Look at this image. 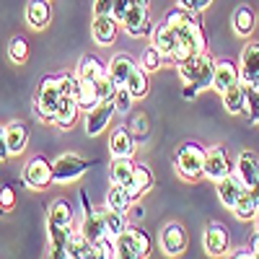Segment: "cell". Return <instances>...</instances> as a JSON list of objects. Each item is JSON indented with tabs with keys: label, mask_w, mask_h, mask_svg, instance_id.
Returning <instances> with one entry per match:
<instances>
[{
	"label": "cell",
	"mask_w": 259,
	"mask_h": 259,
	"mask_svg": "<svg viewBox=\"0 0 259 259\" xmlns=\"http://www.w3.org/2000/svg\"><path fill=\"white\" fill-rule=\"evenodd\" d=\"M55 182L52 177V163L45 156H34L29 158V163L24 166V184L29 189H47Z\"/></svg>",
	"instance_id": "7"
},
{
	"label": "cell",
	"mask_w": 259,
	"mask_h": 259,
	"mask_svg": "<svg viewBox=\"0 0 259 259\" xmlns=\"http://www.w3.org/2000/svg\"><path fill=\"white\" fill-rule=\"evenodd\" d=\"M130 130H133L135 140H145V138H148V119H145V117H135Z\"/></svg>",
	"instance_id": "44"
},
{
	"label": "cell",
	"mask_w": 259,
	"mask_h": 259,
	"mask_svg": "<svg viewBox=\"0 0 259 259\" xmlns=\"http://www.w3.org/2000/svg\"><path fill=\"white\" fill-rule=\"evenodd\" d=\"M254 221H256V231H259V212H256V218H254Z\"/></svg>",
	"instance_id": "49"
},
{
	"label": "cell",
	"mask_w": 259,
	"mask_h": 259,
	"mask_svg": "<svg viewBox=\"0 0 259 259\" xmlns=\"http://www.w3.org/2000/svg\"><path fill=\"white\" fill-rule=\"evenodd\" d=\"M8 57L16 65H24L29 60V41H26V36H13L8 41Z\"/></svg>",
	"instance_id": "34"
},
{
	"label": "cell",
	"mask_w": 259,
	"mask_h": 259,
	"mask_svg": "<svg viewBox=\"0 0 259 259\" xmlns=\"http://www.w3.org/2000/svg\"><path fill=\"white\" fill-rule=\"evenodd\" d=\"M202 244H205V251H207L210 256H223V254L231 251V233H228V228H226L223 223L212 221V223H207V228H205Z\"/></svg>",
	"instance_id": "11"
},
{
	"label": "cell",
	"mask_w": 259,
	"mask_h": 259,
	"mask_svg": "<svg viewBox=\"0 0 259 259\" xmlns=\"http://www.w3.org/2000/svg\"><path fill=\"white\" fill-rule=\"evenodd\" d=\"M150 45L163 55V60H171V55H174V50H177V34H174V29H171L166 21H161V24L153 26V31H150Z\"/></svg>",
	"instance_id": "20"
},
{
	"label": "cell",
	"mask_w": 259,
	"mask_h": 259,
	"mask_svg": "<svg viewBox=\"0 0 259 259\" xmlns=\"http://www.w3.org/2000/svg\"><path fill=\"white\" fill-rule=\"evenodd\" d=\"M114 114H117V109H114V101L112 99L99 101L94 109H89V114H85V135H91V138L101 135L104 130L109 127V122H112Z\"/></svg>",
	"instance_id": "10"
},
{
	"label": "cell",
	"mask_w": 259,
	"mask_h": 259,
	"mask_svg": "<svg viewBox=\"0 0 259 259\" xmlns=\"http://www.w3.org/2000/svg\"><path fill=\"white\" fill-rule=\"evenodd\" d=\"M241 83V70L239 65H236L233 60H218L215 62V70H212V91H228L231 85Z\"/></svg>",
	"instance_id": "14"
},
{
	"label": "cell",
	"mask_w": 259,
	"mask_h": 259,
	"mask_svg": "<svg viewBox=\"0 0 259 259\" xmlns=\"http://www.w3.org/2000/svg\"><path fill=\"white\" fill-rule=\"evenodd\" d=\"M233 256H236V259H251L254 254H251V249L246 246V249H236V251H233Z\"/></svg>",
	"instance_id": "47"
},
{
	"label": "cell",
	"mask_w": 259,
	"mask_h": 259,
	"mask_svg": "<svg viewBox=\"0 0 259 259\" xmlns=\"http://www.w3.org/2000/svg\"><path fill=\"white\" fill-rule=\"evenodd\" d=\"M62 94H60V80L57 75H47L41 78L39 89H36V101H34V112L41 122L55 124V114H57V104H60Z\"/></svg>",
	"instance_id": "4"
},
{
	"label": "cell",
	"mask_w": 259,
	"mask_h": 259,
	"mask_svg": "<svg viewBox=\"0 0 259 259\" xmlns=\"http://www.w3.org/2000/svg\"><path fill=\"white\" fill-rule=\"evenodd\" d=\"M130 205H133V202H130L124 187L122 184H114L109 189V194H106V207H112V210H127Z\"/></svg>",
	"instance_id": "36"
},
{
	"label": "cell",
	"mask_w": 259,
	"mask_h": 259,
	"mask_svg": "<svg viewBox=\"0 0 259 259\" xmlns=\"http://www.w3.org/2000/svg\"><path fill=\"white\" fill-rule=\"evenodd\" d=\"M112 101H114V109H117L119 114H130V109H133V101H135V96L130 94V89H127V85H119Z\"/></svg>",
	"instance_id": "38"
},
{
	"label": "cell",
	"mask_w": 259,
	"mask_h": 259,
	"mask_svg": "<svg viewBox=\"0 0 259 259\" xmlns=\"http://www.w3.org/2000/svg\"><path fill=\"white\" fill-rule=\"evenodd\" d=\"M89 166H94V161H83L73 153H65L52 163V177H55L57 184H68V182L80 179L85 171H89Z\"/></svg>",
	"instance_id": "6"
},
{
	"label": "cell",
	"mask_w": 259,
	"mask_h": 259,
	"mask_svg": "<svg viewBox=\"0 0 259 259\" xmlns=\"http://www.w3.org/2000/svg\"><path fill=\"white\" fill-rule=\"evenodd\" d=\"M130 6H148V0H127V8Z\"/></svg>",
	"instance_id": "48"
},
{
	"label": "cell",
	"mask_w": 259,
	"mask_h": 259,
	"mask_svg": "<svg viewBox=\"0 0 259 259\" xmlns=\"http://www.w3.org/2000/svg\"><path fill=\"white\" fill-rule=\"evenodd\" d=\"M179 75L184 80V99H194L200 91L212 89V70H215V62L207 52H197L187 57L184 62L177 65Z\"/></svg>",
	"instance_id": "1"
},
{
	"label": "cell",
	"mask_w": 259,
	"mask_h": 259,
	"mask_svg": "<svg viewBox=\"0 0 259 259\" xmlns=\"http://www.w3.org/2000/svg\"><path fill=\"white\" fill-rule=\"evenodd\" d=\"M6 143H8V153L11 156H18V153H24L26 145H29V127L24 122H11L6 127Z\"/></svg>",
	"instance_id": "22"
},
{
	"label": "cell",
	"mask_w": 259,
	"mask_h": 259,
	"mask_svg": "<svg viewBox=\"0 0 259 259\" xmlns=\"http://www.w3.org/2000/svg\"><path fill=\"white\" fill-rule=\"evenodd\" d=\"M80 231H83V236H85V239H89L91 244H94V241H99L101 236H106L101 210L91 207L89 202H85V197H83V226H80Z\"/></svg>",
	"instance_id": "18"
},
{
	"label": "cell",
	"mask_w": 259,
	"mask_h": 259,
	"mask_svg": "<svg viewBox=\"0 0 259 259\" xmlns=\"http://www.w3.org/2000/svg\"><path fill=\"white\" fill-rule=\"evenodd\" d=\"M78 112H80V106L75 101V96H62L60 104H57V114H55V124L60 130H70L78 119Z\"/></svg>",
	"instance_id": "26"
},
{
	"label": "cell",
	"mask_w": 259,
	"mask_h": 259,
	"mask_svg": "<svg viewBox=\"0 0 259 259\" xmlns=\"http://www.w3.org/2000/svg\"><path fill=\"white\" fill-rule=\"evenodd\" d=\"M124 85L130 89V94H133L135 99H143L148 94V70L143 68V65H133V70H130Z\"/></svg>",
	"instance_id": "30"
},
{
	"label": "cell",
	"mask_w": 259,
	"mask_h": 259,
	"mask_svg": "<svg viewBox=\"0 0 259 259\" xmlns=\"http://www.w3.org/2000/svg\"><path fill=\"white\" fill-rule=\"evenodd\" d=\"M158 244H161L163 254H168V256H179V254H184L187 246H189V236H187V231H184L182 223L171 221V223H166V226L161 228Z\"/></svg>",
	"instance_id": "8"
},
{
	"label": "cell",
	"mask_w": 259,
	"mask_h": 259,
	"mask_svg": "<svg viewBox=\"0 0 259 259\" xmlns=\"http://www.w3.org/2000/svg\"><path fill=\"white\" fill-rule=\"evenodd\" d=\"M177 171L187 182H197L205 177V148L194 140H187L177 150Z\"/></svg>",
	"instance_id": "3"
},
{
	"label": "cell",
	"mask_w": 259,
	"mask_h": 259,
	"mask_svg": "<svg viewBox=\"0 0 259 259\" xmlns=\"http://www.w3.org/2000/svg\"><path fill=\"white\" fill-rule=\"evenodd\" d=\"M236 174L244 182V187H251L259 182V156L254 150H244V153L236 158Z\"/></svg>",
	"instance_id": "21"
},
{
	"label": "cell",
	"mask_w": 259,
	"mask_h": 259,
	"mask_svg": "<svg viewBox=\"0 0 259 259\" xmlns=\"http://www.w3.org/2000/svg\"><path fill=\"white\" fill-rule=\"evenodd\" d=\"M135 148H138V140L133 135V130H130L127 124H119L112 138H109V150L114 158H133L135 156Z\"/></svg>",
	"instance_id": "16"
},
{
	"label": "cell",
	"mask_w": 259,
	"mask_h": 259,
	"mask_svg": "<svg viewBox=\"0 0 259 259\" xmlns=\"http://www.w3.org/2000/svg\"><path fill=\"white\" fill-rule=\"evenodd\" d=\"M75 101H78V106H80V109H85V112H89V109H94V106L101 101V96H99V89H96V83H94V80H80Z\"/></svg>",
	"instance_id": "32"
},
{
	"label": "cell",
	"mask_w": 259,
	"mask_h": 259,
	"mask_svg": "<svg viewBox=\"0 0 259 259\" xmlns=\"http://www.w3.org/2000/svg\"><path fill=\"white\" fill-rule=\"evenodd\" d=\"M13 207H16V192L3 184V187H0V215L11 212Z\"/></svg>",
	"instance_id": "42"
},
{
	"label": "cell",
	"mask_w": 259,
	"mask_h": 259,
	"mask_svg": "<svg viewBox=\"0 0 259 259\" xmlns=\"http://www.w3.org/2000/svg\"><path fill=\"white\" fill-rule=\"evenodd\" d=\"M122 187H124V192H127L130 202H138V200L143 197V192H148L150 187H153V171H150L145 163H135L133 177H130Z\"/></svg>",
	"instance_id": "13"
},
{
	"label": "cell",
	"mask_w": 259,
	"mask_h": 259,
	"mask_svg": "<svg viewBox=\"0 0 259 259\" xmlns=\"http://www.w3.org/2000/svg\"><path fill=\"white\" fill-rule=\"evenodd\" d=\"M94 251H96V256L114 259L117 256V244H114V239H109V236H101L99 241H94Z\"/></svg>",
	"instance_id": "41"
},
{
	"label": "cell",
	"mask_w": 259,
	"mask_h": 259,
	"mask_svg": "<svg viewBox=\"0 0 259 259\" xmlns=\"http://www.w3.org/2000/svg\"><path fill=\"white\" fill-rule=\"evenodd\" d=\"M133 168H135L133 158H114L112 166H109V177H112L114 184H124L130 177H133Z\"/></svg>",
	"instance_id": "33"
},
{
	"label": "cell",
	"mask_w": 259,
	"mask_h": 259,
	"mask_svg": "<svg viewBox=\"0 0 259 259\" xmlns=\"http://www.w3.org/2000/svg\"><path fill=\"white\" fill-rule=\"evenodd\" d=\"M256 21H259V13H254L251 6H239V8L233 11V31L246 39V36L254 34Z\"/></svg>",
	"instance_id": "25"
},
{
	"label": "cell",
	"mask_w": 259,
	"mask_h": 259,
	"mask_svg": "<svg viewBox=\"0 0 259 259\" xmlns=\"http://www.w3.org/2000/svg\"><path fill=\"white\" fill-rule=\"evenodd\" d=\"M96 89H99V96H101V101H104V99H114V94H117L119 85H117V80L112 78V73L106 70V73L96 80Z\"/></svg>",
	"instance_id": "39"
},
{
	"label": "cell",
	"mask_w": 259,
	"mask_h": 259,
	"mask_svg": "<svg viewBox=\"0 0 259 259\" xmlns=\"http://www.w3.org/2000/svg\"><path fill=\"white\" fill-rule=\"evenodd\" d=\"M244 182L239 179V174L236 171H231V174H226L223 179H218V197H221V202L228 207V210H233L236 207V202H239V197L244 194Z\"/></svg>",
	"instance_id": "19"
},
{
	"label": "cell",
	"mask_w": 259,
	"mask_h": 259,
	"mask_svg": "<svg viewBox=\"0 0 259 259\" xmlns=\"http://www.w3.org/2000/svg\"><path fill=\"white\" fill-rule=\"evenodd\" d=\"M119 26L130 34V36H150L153 26H150V13H148V6H130L119 21Z\"/></svg>",
	"instance_id": "9"
},
{
	"label": "cell",
	"mask_w": 259,
	"mask_h": 259,
	"mask_svg": "<svg viewBox=\"0 0 259 259\" xmlns=\"http://www.w3.org/2000/svg\"><path fill=\"white\" fill-rule=\"evenodd\" d=\"M117 31H119V21L114 16H96L94 18V26H91V36L99 47H109L114 45L117 39Z\"/></svg>",
	"instance_id": "17"
},
{
	"label": "cell",
	"mask_w": 259,
	"mask_h": 259,
	"mask_svg": "<svg viewBox=\"0 0 259 259\" xmlns=\"http://www.w3.org/2000/svg\"><path fill=\"white\" fill-rule=\"evenodd\" d=\"M133 65H135V60L130 57V55H124V52H119V55H114L112 57V62H109V70L112 73V78L117 80V85H124V80H127V75H130V70H133Z\"/></svg>",
	"instance_id": "31"
},
{
	"label": "cell",
	"mask_w": 259,
	"mask_h": 259,
	"mask_svg": "<svg viewBox=\"0 0 259 259\" xmlns=\"http://www.w3.org/2000/svg\"><path fill=\"white\" fill-rule=\"evenodd\" d=\"M65 254L70 259H89V256H96L94 251V244L83 236V231H73L68 233V244H65Z\"/></svg>",
	"instance_id": "23"
},
{
	"label": "cell",
	"mask_w": 259,
	"mask_h": 259,
	"mask_svg": "<svg viewBox=\"0 0 259 259\" xmlns=\"http://www.w3.org/2000/svg\"><path fill=\"white\" fill-rule=\"evenodd\" d=\"M210 3H212V0H177V6L187 8L189 13H200V11H205Z\"/></svg>",
	"instance_id": "43"
},
{
	"label": "cell",
	"mask_w": 259,
	"mask_h": 259,
	"mask_svg": "<svg viewBox=\"0 0 259 259\" xmlns=\"http://www.w3.org/2000/svg\"><path fill=\"white\" fill-rule=\"evenodd\" d=\"M239 70H241V83L244 85H256L259 89V41H249V45L244 47Z\"/></svg>",
	"instance_id": "15"
},
{
	"label": "cell",
	"mask_w": 259,
	"mask_h": 259,
	"mask_svg": "<svg viewBox=\"0 0 259 259\" xmlns=\"http://www.w3.org/2000/svg\"><path fill=\"white\" fill-rule=\"evenodd\" d=\"M73 228V207L68 200H55L47 215V231L52 241V256H68L65 244H68V233Z\"/></svg>",
	"instance_id": "2"
},
{
	"label": "cell",
	"mask_w": 259,
	"mask_h": 259,
	"mask_svg": "<svg viewBox=\"0 0 259 259\" xmlns=\"http://www.w3.org/2000/svg\"><path fill=\"white\" fill-rule=\"evenodd\" d=\"M221 96H223V106H226L228 114H241L244 112V101H246V85L244 83L231 85V89L223 91Z\"/></svg>",
	"instance_id": "28"
},
{
	"label": "cell",
	"mask_w": 259,
	"mask_h": 259,
	"mask_svg": "<svg viewBox=\"0 0 259 259\" xmlns=\"http://www.w3.org/2000/svg\"><path fill=\"white\" fill-rule=\"evenodd\" d=\"M8 153V143H6V127H0V161H6Z\"/></svg>",
	"instance_id": "46"
},
{
	"label": "cell",
	"mask_w": 259,
	"mask_h": 259,
	"mask_svg": "<svg viewBox=\"0 0 259 259\" xmlns=\"http://www.w3.org/2000/svg\"><path fill=\"white\" fill-rule=\"evenodd\" d=\"M60 80V94L62 96H78V85H80V78L75 73H65V75H57Z\"/></svg>",
	"instance_id": "40"
},
{
	"label": "cell",
	"mask_w": 259,
	"mask_h": 259,
	"mask_svg": "<svg viewBox=\"0 0 259 259\" xmlns=\"http://www.w3.org/2000/svg\"><path fill=\"white\" fill-rule=\"evenodd\" d=\"M226 174H231V158H228V150L223 145H212L205 148V177L218 182Z\"/></svg>",
	"instance_id": "12"
},
{
	"label": "cell",
	"mask_w": 259,
	"mask_h": 259,
	"mask_svg": "<svg viewBox=\"0 0 259 259\" xmlns=\"http://www.w3.org/2000/svg\"><path fill=\"white\" fill-rule=\"evenodd\" d=\"M101 215H104V228H106V236H109V239H117V236L127 228V215H124V210L104 207Z\"/></svg>",
	"instance_id": "29"
},
{
	"label": "cell",
	"mask_w": 259,
	"mask_h": 259,
	"mask_svg": "<svg viewBox=\"0 0 259 259\" xmlns=\"http://www.w3.org/2000/svg\"><path fill=\"white\" fill-rule=\"evenodd\" d=\"M244 112H246V119L251 124H259V89H256V85H246Z\"/></svg>",
	"instance_id": "35"
},
{
	"label": "cell",
	"mask_w": 259,
	"mask_h": 259,
	"mask_svg": "<svg viewBox=\"0 0 259 259\" xmlns=\"http://www.w3.org/2000/svg\"><path fill=\"white\" fill-rule=\"evenodd\" d=\"M104 73H106V65H104L96 55H83V57L78 60L75 75H78L80 80H94V83H96Z\"/></svg>",
	"instance_id": "27"
},
{
	"label": "cell",
	"mask_w": 259,
	"mask_h": 259,
	"mask_svg": "<svg viewBox=\"0 0 259 259\" xmlns=\"http://www.w3.org/2000/svg\"><path fill=\"white\" fill-rule=\"evenodd\" d=\"M50 21H52L50 0H29V6H26V24L31 29H45Z\"/></svg>",
	"instance_id": "24"
},
{
	"label": "cell",
	"mask_w": 259,
	"mask_h": 259,
	"mask_svg": "<svg viewBox=\"0 0 259 259\" xmlns=\"http://www.w3.org/2000/svg\"><path fill=\"white\" fill-rule=\"evenodd\" d=\"M117 0H94V13L96 16H112Z\"/></svg>",
	"instance_id": "45"
},
{
	"label": "cell",
	"mask_w": 259,
	"mask_h": 259,
	"mask_svg": "<svg viewBox=\"0 0 259 259\" xmlns=\"http://www.w3.org/2000/svg\"><path fill=\"white\" fill-rule=\"evenodd\" d=\"M117 244V256H124V259H143L148 256L150 251V239H148V233L135 228V226H130L114 239Z\"/></svg>",
	"instance_id": "5"
},
{
	"label": "cell",
	"mask_w": 259,
	"mask_h": 259,
	"mask_svg": "<svg viewBox=\"0 0 259 259\" xmlns=\"http://www.w3.org/2000/svg\"><path fill=\"white\" fill-rule=\"evenodd\" d=\"M140 65H143V68H145L148 73H156V70L161 68V65H163V55H161L153 45H150V47H145V50H143V55H140Z\"/></svg>",
	"instance_id": "37"
}]
</instances>
